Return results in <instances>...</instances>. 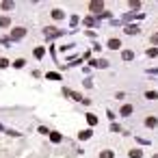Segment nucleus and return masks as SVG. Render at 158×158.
<instances>
[]
</instances>
